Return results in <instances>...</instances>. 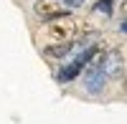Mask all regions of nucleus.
Wrapping results in <instances>:
<instances>
[{
	"mask_svg": "<svg viewBox=\"0 0 127 124\" xmlns=\"http://www.w3.org/2000/svg\"><path fill=\"white\" fill-rule=\"evenodd\" d=\"M76 36V20L71 15H64L56 18L43 28V38H46V46H64V43H71V38Z\"/></svg>",
	"mask_w": 127,
	"mask_h": 124,
	"instance_id": "nucleus-1",
	"label": "nucleus"
},
{
	"mask_svg": "<svg viewBox=\"0 0 127 124\" xmlns=\"http://www.w3.org/2000/svg\"><path fill=\"white\" fill-rule=\"evenodd\" d=\"M97 51H99V48H84L81 53H79V56H76V58H74L71 63H69V66H64V68H61L59 79H61V81H71V79H76L81 71H84V66H87L89 61L97 56Z\"/></svg>",
	"mask_w": 127,
	"mask_h": 124,
	"instance_id": "nucleus-2",
	"label": "nucleus"
},
{
	"mask_svg": "<svg viewBox=\"0 0 127 124\" xmlns=\"http://www.w3.org/2000/svg\"><path fill=\"white\" fill-rule=\"evenodd\" d=\"M33 10H36V15L41 20H48L51 23V20L66 15V3H64V0H36Z\"/></svg>",
	"mask_w": 127,
	"mask_h": 124,
	"instance_id": "nucleus-3",
	"label": "nucleus"
},
{
	"mask_svg": "<svg viewBox=\"0 0 127 124\" xmlns=\"http://www.w3.org/2000/svg\"><path fill=\"white\" fill-rule=\"evenodd\" d=\"M102 68H104V74H107V79H112V76H120V74H125V66H122V53L117 48L114 51H109V53H104V63H102Z\"/></svg>",
	"mask_w": 127,
	"mask_h": 124,
	"instance_id": "nucleus-4",
	"label": "nucleus"
},
{
	"mask_svg": "<svg viewBox=\"0 0 127 124\" xmlns=\"http://www.w3.org/2000/svg\"><path fill=\"white\" fill-rule=\"evenodd\" d=\"M46 53L51 58H61V56L69 53V43H64V46H46Z\"/></svg>",
	"mask_w": 127,
	"mask_h": 124,
	"instance_id": "nucleus-5",
	"label": "nucleus"
},
{
	"mask_svg": "<svg viewBox=\"0 0 127 124\" xmlns=\"http://www.w3.org/2000/svg\"><path fill=\"white\" fill-rule=\"evenodd\" d=\"M109 8H112V5H109V0H102V3H97V8H94V10H99V13H112Z\"/></svg>",
	"mask_w": 127,
	"mask_h": 124,
	"instance_id": "nucleus-6",
	"label": "nucleus"
},
{
	"mask_svg": "<svg viewBox=\"0 0 127 124\" xmlns=\"http://www.w3.org/2000/svg\"><path fill=\"white\" fill-rule=\"evenodd\" d=\"M66 5H71V8H79V5H84V0H64Z\"/></svg>",
	"mask_w": 127,
	"mask_h": 124,
	"instance_id": "nucleus-7",
	"label": "nucleus"
},
{
	"mask_svg": "<svg viewBox=\"0 0 127 124\" xmlns=\"http://www.w3.org/2000/svg\"><path fill=\"white\" fill-rule=\"evenodd\" d=\"M122 91H125V94H127V71H125V74H122Z\"/></svg>",
	"mask_w": 127,
	"mask_h": 124,
	"instance_id": "nucleus-8",
	"label": "nucleus"
},
{
	"mask_svg": "<svg viewBox=\"0 0 127 124\" xmlns=\"http://www.w3.org/2000/svg\"><path fill=\"white\" fill-rule=\"evenodd\" d=\"M122 30H125V33H127V23H122Z\"/></svg>",
	"mask_w": 127,
	"mask_h": 124,
	"instance_id": "nucleus-9",
	"label": "nucleus"
}]
</instances>
